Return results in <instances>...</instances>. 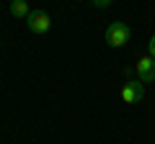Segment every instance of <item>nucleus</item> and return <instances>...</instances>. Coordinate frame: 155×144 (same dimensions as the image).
Segmentation results:
<instances>
[{
	"mask_svg": "<svg viewBox=\"0 0 155 144\" xmlns=\"http://www.w3.org/2000/svg\"><path fill=\"white\" fill-rule=\"evenodd\" d=\"M104 39H106V44H109L111 49H119V46H124L129 39H132V28H129L124 21H114V23L106 26Z\"/></svg>",
	"mask_w": 155,
	"mask_h": 144,
	"instance_id": "nucleus-1",
	"label": "nucleus"
},
{
	"mask_svg": "<svg viewBox=\"0 0 155 144\" xmlns=\"http://www.w3.org/2000/svg\"><path fill=\"white\" fill-rule=\"evenodd\" d=\"M134 72L140 83H155V59L150 54H142L134 62Z\"/></svg>",
	"mask_w": 155,
	"mask_h": 144,
	"instance_id": "nucleus-2",
	"label": "nucleus"
},
{
	"mask_svg": "<svg viewBox=\"0 0 155 144\" xmlns=\"http://www.w3.org/2000/svg\"><path fill=\"white\" fill-rule=\"evenodd\" d=\"M26 26H28V31H34V33H47L52 28V18H49V13H44V11H31L28 18H26Z\"/></svg>",
	"mask_w": 155,
	"mask_h": 144,
	"instance_id": "nucleus-3",
	"label": "nucleus"
},
{
	"mask_svg": "<svg viewBox=\"0 0 155 144\" xmlns=\"http://www.w3.org/2000/svg\"><path fill=\"white\" fill-rule=\"evenodd\" d=\"M145 98V83H140V80H129V83H124L122 88V100L124 103H140V100Z\"/></svg>",
	"mask_w": 155,
	"mask_h": 144,
	"instance_id": "nucleus-4",
	"label": "nucleus"
},
{
	"mask_svg": "<svg viewBox=\"0 0 155 144\" xmlns=\"http://www.w3.org/2000/svg\"><path fill=\"white\" fill-rule=\"evenodd\" d=\"M11 13H13L16 18H23V21H26L28 13H31V8H28L26 0H11Z\"/></svg>",
	"mask_w": 155,
	"mask_h": 144,
	"instance_id": "nucleus-5",
	"label": "nucleus"
},
{
	"mask_svg": "<svg viewBox=\"0 0 155 144\" xmlns=\"http://www.w3.org/2000/svg\"><path fill=\"white\" fill-rule=\"evenodd\" d=\"M147 54H150V57L155 59V33L150 36V41H147Z\"/></svg>",
	"mask_w": 155,
	"mask_h": 144,
	"instance_id": "nucleus-6",
	"label": "nucleus"
},
{
	"mask_svg": "<svg viewBox=\"0 0 155 144\" xmlns=\"http://www.w3.org/2000/svg\"><path fill=\"white\" fill-rule=\"evenodd\" d=\"M93 5H96V8H109L111 0H93Z\"/></svg>",
	"mask_w": 155,
	"mask_h": 144,
	"instance_id": "nucleus-7",
	"label": "nucleus"
}]
</instances>
